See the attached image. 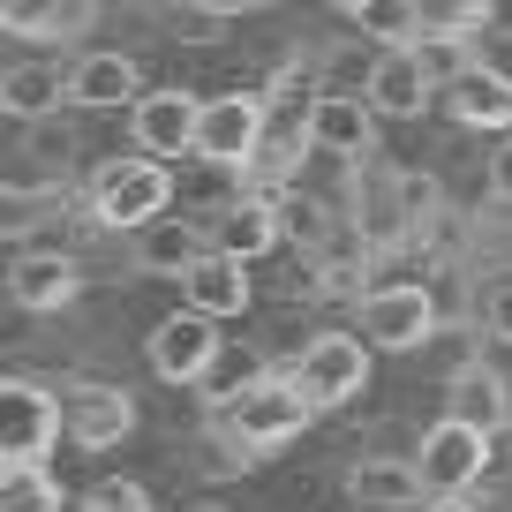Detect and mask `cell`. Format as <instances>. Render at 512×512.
I'll return each instance as SVG.
<instances>
[{
  "label": "cell",
  "mask_w": 512,
  "mask_h": 512,
  "mask_svg": "<svg viewBox=\"0 0 512 512\" xmlns=\"http://www.w3.org/2000/svg\"><path fill=\"white\" fill-rule=\"evenodd\" d=\"M83 204H91V219L106 226V234H144V226L166 219V204H174V174H166V159L121 151V159H98L91 166Z\"/></svg>",
  "instance_id": "6da1fadb"
},
{
  "label": "cell",
  "mask_w": 512,
  "mask_h": 512,
  "mask_svg": "<svg viewBox=\"0 0 512 512\" xmlns=\"http://www.w3.org/2000/svg\"><path fill=\"white\" fill-rule=\"evenodd\" d=\"M219 422H226V430H234L241 445L256 452V460H264V452L294 445V437H302L309 422H317V407H309V392L294 384V369H272V377H264V384H249V392H241V400L226 407Z\"/></svg>",
  "instance_id": "7a4b0ae2"
},
{
  "label": "cell",
  "mask_w": 512,
  "mask_h": 512,
  "mask_svg": "<svg viewBox=\"0 0 512 512\" xmlns=\"http://www.w3.org/2000/svg\"><path fill=\"white\" fill-rule=\"evenodd\" d=\"M437 324H445V309H437L430 279H392V287L362 294V339L377 354H422L437 339Z\"/></svg>",
  "instance_id": "3957f363"
},
{
  "label": "cell",
  "mask_w": 512,
  "mask_h": 512,
  "mask_svg": "<svg viewBox=\"0 0 512 512\" xmlns=\"http://www.w3.org/2000/svg\"><path fill=\"white\" fill-rule=\"evenodd\" d=\"M369 339L362 332H317V339H302V354H294V384L309 392V407L317 415H332V407H347V400H362L369 392Z\"/></svg>",
  "instance_id": "277c9868"
},
{
  "label": "cell",
  "mask_w": 512,
  "mask_h": 512,
  "mask_svg": "<svg viewBox=\"0 0 512 512\" xmlns=\"http://www.w3.org/2000/svg\"><path fill=\"white\" fill-rule=\"evenodd\" d=\"M490 460H497V437L475 430V422H452V415H437L430 430H422V445H415V467H422V482H430V497L482 490V482H490Z\"/></svg>",
  "instance_id": "5b68a950"
},
{
  "label": "cell",
  "mask_w": 512,
  "mask_h": 512,
  "mask_svg": "<svg viewBox=\"0 0 512 512\" xmlns=\"http://www.w3.org/2000/svg\"><path fill=\"white\" fill-rule=\"evenodd\" d=\"M68 437L61 392H46L38 377H8L0 384V460H46Z\"/></svg>",
  "instance_id": "8992f818"
},
{
  "label": "cell",
  "mask_w": 512,
  "mask_h": 512,
  "mask_svg": "<svg viewBox=\"0 0 512 512\" xmlns=\"http://www.w3.org/2000/svg\"><path fill=\"white\" fill-rule=\"evenodd\" d=\"M219 317H204V309H174V317H159L151 324V339H144V362H151V377H166V384H204V369L219 362Z\"/></svg>",
  "instance_id": "52a82bcc"
},
{
  "label": "cell",
  "mask_w": 512,
  "mask_h": 512,
  "mask_svg": "<svg viewBox=\"0 0 512 512\" xmlns=\"http://www.w3.org/2000/svg\"><path fill=\"white\" fill-rule=\"evenodd\" d=\"M264 144V98L256 91H226L204 98V128H196V159L219 166V174H241Z\"/></svg>",
  "instance_id": "ba28073f"
},
{
  "label": "cell",
  "mask_w": 512,
  "mask_h": 512,
  "mask_svg": "<svg viewBox=\"0 0 512 512\" xmlns=\"http://www.w3.org/2000/svg\"><path fill=\"white\" fill-rule=\"evenodd\" d=\"M196 128H204V98L189 91H144L136 106H128V136H136V151L144 159H196Z\"/></svg>",
  "instance_id": "9c48e42d"
},
{
  "label": "cell",
  "mask_w": 512,
  "mask_h": 512,
  "mask_svg": "<svg viewBox=\"0 0 512 512\" xmlns=\"http://www.w3.org/2000/svg\"><path fill=\"white\" fill-rule=\"evenodd\" d=\"M61 415H68V445H83V452H113V445L136 437V400H128L121 384H98V377L68 384Z\"/></svg>",
  "instance_id": "30bf717a"
},
{
  "label": "cell",
  "mask_w": 512,
  "mask_h": 512,
  "mask_svg": "<svg viewBox=\"0 0 512 512\" xmlns=\"http://www.w3.org/2000/svg\"><path fill=\"white\" fill-rule=\"evenodd\" d=\"M377 121H384V113L369 106L362 91H317V98H309V136H317V151L339 159V166H369V151H377Z\"/></svg>",
  "instance_id": "8fae6325"
},
{
  "label": "cell",
  "mask_w": 512,
  "mask_h": 512,
  "mask_svg": "<svg viewBox=\"0 0 512 512\" xmlns=\"http://www.w3.org/2000/svg\"><path fill=\"white\" fill-rule=\"evenodd\" d=\"M76 294H83V272L68 249H16L8 256V302L23 317H61Z\"/></svg>",
  "instance_id": "7c38bea8"
},
{
  "label": "cell",
  "mask_w": 512,
  "mask_h": 512,
  "mask_svg": "<svg viewBox=\"0 0 512 512\" xmlns=\"http://www.w3.org/2000/svg\"><path fill=\"white\" fill-rule=\"evenodd\" d=\"M68 98H76V106H91V113L136 106V98H144V61H136L128 46H98V53H83V61L68 68Z\"/></svg>",
  "instance_id": "4fadbf2b"
},
{
  "label": "cell",
  "mask_w": 512,
  "mask_h": 512,
  "mask_svg": "<svg viewBox=\"0 0 512 512\" xmlns=\"http://www.w3.org/2000/svg\"><path fill=\"white\" fill-rule=\"evenodd\" d=\"M249 302H256V279H249V264L241 256H226V249H204L189 264V279H181V309H204V317H249Z\"/></svg>",
  "instance_id": "5bb4252c"
},
{
  "label": "cell",
  "mask_w": 512,
  "mask_h": 512,
  "mask_svg": "<svg viewBox=\"0 0 512 512\" xmlns=\"http://www.w3.org/2000/svg\"><path fill=\"white\" fill-rule=\"evenodd\" d=\"M98 16H106V0H0V31L31 38V46H76Z\"/></svg>",
  "instance_id": "9a60e30c"
},
{
  "label": "cell",
  "mask_w": 512,
  "mask_h": 512,
  "mask_svg": "<svg viewBox=\"0 0 512 512\" xmlns=\"http://www.w3.org/2000/svg\"><path fill=\"white\" fill-rule=\"evenodd\" d=\"M347 497L369 512H422L430 505V482H422L415 460H392V452H369V460L347 467Z\"/></svg>",
  "instance_id": "2e32d148"
},
{
  "label": "cell",
  "mask_w": 512,
  "mask_h": 512,
  "mask_svg": "<svg viewBox=\"0 0 512 512\" xmlns=\"http://www.w3.org/2000/svg\"><path fill=\"white\" fill-rule=\"evenodd\" d=\"M445 415L452 422H475V430H505L512 422V377L505 369H490V362H460L445 377Z\"/></svg>",
  "instance_id": "e0dca14e"
},
{
  "label": "cell",
  "mask_w": 512,
  "mask_h": 512,
  "mask_svg": "<svg viewBox=\"0 0 512 512\" xmlns=\"http://www.w3.org/2000/svg\"><path fill=\"white\" fill-rule=\"evenodd\" d=\"M362 98L384 121H422V113L437 106V83H430V68H422L415 53H377V76L362 83Z\"/></svg>",
  "instance_id": "ac0fdd59"
},
{
  "label": "cell",
  "mask_w": 512,
  "mask_h": 512,
  "mask_svg": "<svg viewBox=\"0 0 512 512\" xmlns=\"http://www.w3.org/2000/svg\"><path fill=\"white\" fill-rule=\"evenodd\" d=\"M211 241H219L226 256H241V264H256V256H272L279 241H287V219H279L272 196H234V204L211 219Z\"/></svg>",
  "instance_id": "d6986e66"
},
{
  "label": "cell",
  "mask_w": 512,
  "mask_h": 512,
  "mask_svg": "<svg viewBox=\"0 0 512 512\" xmlns=\"http://www.w3.org/2000/svg\"><path fill=\"white\" fill-rule=\"evenodd\" d=\"M445 106H452V121L467 128V136H475V128H490V136H512V76L505 68H467L460 83H452L445 91Z\"/></svg>",
  "instance_id": "ffe728a7"
},
{
  "label": "cell",
  "mask_w": 512,
  "mask_h": 512,
  "mask_svg": "<svg viewBox=\"0 0 512 512\" xmlns=\"http://www.w3.org/2000/svg\"><path fill=\"white\" fill-rule=\"evenodd\" d=\"M68 98V68L61 61H16V68H0V113L8 121H53Z\"/></svg>",
  "instance_id": "44dd1931"
},
{
  "label": "cell",
  "mask_w": 512,
  "mask_h": 512,
  "mask_svg": "<svg viewBox=\"0 0 512 512\" xmlns=\"http://www.w3.org/2000/svg\"><path fill=\"white\" fill-rule=\"evenodd\" d=\"M204 249H219L204 219H151L144 234H136V272H159V279H189V264H196Z\"/></svg>",
  "instance_id": "7402d4cb"
},
{
  "label": "cell",
  "mask_w": 512,
  "mask_h": 512,
  "mask_svg": "<svg viewBox=\"0 0 512 512\" xmlns=\"http://www.w3.org/2000/svg\"><path fill=\"white\" fill-rule=\"evenodd\" d=\"M272 369H279V362H264L256 347H219V362L204 369V384H196V392H204V407H211V415H226V407H234L241 392H249V384H264Z\"/></svg>",
  "instance_id": "603a6c76"
},
{
  "label": "cell",
  "mask_w": 512,
  "mask_h": 512,
  "mask_svg": "<svg viewBox=\"0 0 512 512\" xmlns=\"http://www.w3.org/2000/svg\"><path fill=\"white\" fill-rule=\"evenodd\" d=\"M362 38L369 46H384V53H415V38L430 31V8L422 0H362Z\"/></svg>",
  "instance_id": "cb8c5ba5"
},
{
  "label": "cell",
  "mask_w": 512,
  "mask_h": 512,
  "mask_svg": "<svg viewBox=\"0 0 512 512\" xmlns=\"http://www.w3.org/2000/svg\"><path fill=\"white\" fill-rule=\"evenodd\" d=\"M61 475L46 460H0V512H61Z\"/></svg>",
  "instance_id": "d4e9b609"
},
{
  "label": "cell",
  "mask_w": 512,
  "mask_h": 512,
  "mask_svg": "<svg viewBox=\"0 0 512 512\" xmlns=\"http://www.w3.org/2000/svg\"><path fill=\"white\" fill-rule=\"evenodd\" d=\"M159 31L174 38V46H226L234 16L211 8V0H174V8H159Z\"/></svg>",
  "instance_id": "484cf974"
},
{
  "label": "cell",
  "mask_w": 512,
  "mask_h": 512,
  "mask_svg": "<svg viewBox=\"0 0 512 512\" xmlns=\"http://www.w3.org/2000/svg\"><path fill=\"white\" fill-rule=\"evenodd\" d=\"M415 61L430 68V83H460L467 68H482V38H460V31H422L415 38Z\"/></svg>",
  "instance_id": "4316f807"
},
{
  "label": "cell",
  "mask_w": 512,
  "mask_h": 512,
  "mask_svg": "<svg viewBox=\"0 0 512 512\" xmlns=\"http://www.w3.org/2000/svg\"><path fill=\"white\" fill-rule=\"evenodd\" d=\"M23 144H31L38 181H61L68 166H76V136H68V128H53V121H31V136H23Z\"/></svg>",
  "instance_id": "83f0119b"
},
{
  "label": "cell",
  "mask_w": 512,
  "mask_h": 512,
  "mask_svg": "<svg viewBox=\"0 0 512 512\" xmlns=\"http://www.w3.org/2000/svg\"><path fill=\"white\" fill-rule=\"evenodd\" d=\"M475 324L497 339V347H512V272H497L490 287L475 294Z\"/></svg>",
  "instance_id": "f1b7e54d"
},
{
  "label": "cell",
  "mask_w": 512,
  "mask_h": 512,
  "mask_svg": "<svg viewBox=\"0 0 512 512\" xmlns=\"http://www.w3.org/2000/svg\"><path fill=\"white\" fill-rule=\"evenodd\" d=\"M76 512H151V490H144V482H128V475H106L98 490H83Z\"/></svg>",
  "instance_id": "f546056e"
},
{
  "label": "cell",
  "mask_w": 512,
  "mask_h": 512,
  "mask_svg": "<svg viewBox=\"0 0 512 512\" xmlns=\"http://www.w3.org/2000/svg\"><path fill=\"white\" fill-rule=\"evenodd\" d=\"M482 174H490V196H497V204H512V136L490 151V166H482Z\"/></svg>",
  "instance_id": "4dcf8cb0"
},
{
  "label": "cell",
  "mask_w": 512,
  "mask_h": 512,
  "mask_svg": "<svg viewBox=\"0 0 512 512\" xmlns=\"http://www.w3.org/2000/svg\"><path fill=\"white\" fill-rule=\"evenodd\" d=\"M422 512H482V505H475V497H430Z\"/></svg>",
  "instance_id": "1f68e13d"
},
{
  "label": "cell",
  "mask_w": 512,
  "mask_h": 512,
  "mask_svg": "<svg viewBox=\"0 0 512 512\" xmlns=\"http://www.w3.org/2000/svg\"><path fill=\"white\" fill-rule=\"evenodd\" d=\"M211 8H226V16H249V8H272V0H211Z\"/></svg>",
  "instance_id": "d6a6232c"
},
{
  "label": "cell",
  "mask_w": 512,
  "mask_h": 512,
  "mask_svg": "<svg viewBox=\"0 0 512 512\" xmlns=\"http://www.w3.org/2000/svg\"><path fill=\"white\" fill-rule=\"evenodd\" d=\"M324 8H332V16H362V0H324Z\"/></svg>",
  "instance_id": "836d02e7"
},
{
  "label": "cell",
  "mask_w": 512,
  "mask_h": 512,
  "mask_svg": "<svg viewBox=\"0 0 512 512\" xmlns=\"http://www.w3.org/2000/svg\"><path fill=\"white\" fill-rule=\"evenodd\" d=\"M181 512H226V505H219V497H196V505H181Z\"/></svg>",
  "instance_id": "e575fe53"
}]
</instances>
